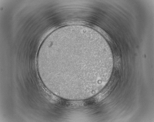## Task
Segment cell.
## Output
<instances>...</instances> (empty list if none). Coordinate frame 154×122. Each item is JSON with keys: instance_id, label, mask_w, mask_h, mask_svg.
Listing matches in <instances>:
<instances>
[{"instance_id": "1", "label": "cell", "mask_w": 154, "mask_h": 122, "mask_svg": "<svg viewBox=\"0 0 154 122\" xmlns=\"http://www.w3.org/2000/svg\"><path fill=\"white\" fill-rule=\"evenodd\" d=\"M93 45L73 39L61 41L54 46L55 59L66 69L67 80L79 81L94 77L111 62L107 55Z\"/></svg>"}]
</instances>
